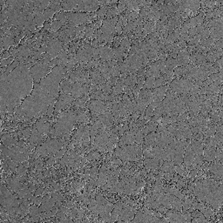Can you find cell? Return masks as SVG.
Returning a JSON list of instances; mask_svg holds the SVG:
<instances>
[{"label":"cell","instance_id":"obj_21","mask_svg":"<svg viewBox=\"0 0 223 223\" xmlns=\"http://www.w3.org/2000/svg\"><path fill=\"white\" fill-rule=\"evenodd\" d=\"M55 105H56V100H53V101L51 103V105L49 106V107H48V109H47V112H46V114H45L47 117H51V116L52 115V113H53V112H54V109H55Z\"/></svg>","mask_w":223,"mask_h":223},{"label":"cell","instance_id":"obj_17","mask_svg":"<svg viewBox=\"0 0 223 223\" xmlns=\"http://www.w3.org/2000/svg\"><path fill=\"white\" fill-rule=\"evenodd\" d=\"M26 171H27V167H25L22 164H19L17 168L16 173H17V175H18V176H24L26 174Z\"/></svg>","mask_w":223,"mask_h":223},{"label":"cell","instance_id":"obj_20","mask_svg":"<svg viewBox=\"0 0 223 223\" xmlns=\"http://www.w3.org/2000/svg\"><path fill=\"white\" fill-rule=\"evenodd\" d=\"M68 162H69V156H68V153H66L64 154V156L60 159V160H59V164H60V166H61V167H65L66 166H67V165H68Z\"/></svg>","mask_w":223,"mask_h":223},{"label":"cell","instance_id":"obj_3","mask_svg":"<svg viewBox=\"0 0 223 223\" xmlns=\"http://www.w3.org/2000/svg\"><path fill=\"white\" fill-rule=\"evenodd\" d=\"M47 50L46 52L52 55L54 59L57 58L58 54L62 51L64 43L59 41L58 38H50L47 41Z\"/></svg>","mask_w":223,"mask_h":223},{"label":"cell","instance_id":"obj_22","mask_svg":"<svg viewBox=\"0 0 223 223\" xmlns=\"http://www.w3.org/2000/svg\"><path fill=\"white\" fill-rule=\"evenodd\" d=\"M31 127H28V128H25L24 130H23L22 131V134H23V136L25 138V139H28V138H30V136H31Z\"/></svg>","mask_w":223,"mask_h":223},{"label":"cell","instance_id":"obj_7","mask_svg":"<svg viewBox=\"0 0 223 223\" xmlns=\"http://www.w3.org/2000/svg\"><path fill=\"white\" fill-rule=\"evenodd\" d=\"M222 164L220 161H216L214 165L208 167V169L211 173H213L214 174H215L216 176H219V177L222 176Z\"/></svg>","mask_w":223,"mask_h":223},{"label":"cell","instance_id":"obj_9","mask_svg":"<svg viewBox=\"0 0 223 223\" xmlns=\"http://www.w3.org/2000/svg\"><path fill=\"white\" fill-rule=\"evenodd\" d=\"M2 142L4 146L11 147L14 145H17V139H14L10 134H4L2 136Z\"/></svg>","mask_w":223,"mask_h":223},{"label":"cell","instance_id":"obj_27","mask_svg":"<svg viewBox=\"0 0 223 223\" xmlns=\"http://www.w3.org/2000/svg\"><path fill=\"white\" fill-rule=\"evenodd\" d=\"M78 216L80 219L83 218V216H84V209H78Z\"/></svg>","mask_w":223,"mask_h":223},{"label":"cell","instance_id":"obj_24","mask_svg":"<svg viewBox=\"0 0 223 223\" xmlns=\"http://www.w3.org/2000/svg\"><path fill=\"white\" fill-rule=\"evenodd\" d=\"M44 192H45V188H44V187H41L40 188H38V189L34 193V195H35V196L42 195V194H44Z\"/></svg>","mask_w":223,"mask_h":223},{"label":"cell","instance_id":"obj_2","mask_svg":"<svg viewBox=\"0 0 223 223\" xmlns=\"http://www.w3.org/2000/svg\"><path fill=\"white\" fill-rule=\"evenodd\" d=\"M52 69L48 65H45L41 60H38L36 62V65L30 69V72L34 83H39L41 79L45 78L52 72Z\"/></svg>","mask_w":223,"mask_h":223},{"label":"cell","instance_id":"obj_25","mask_svg":"<svg viewBox=\"0 0 223 223\" xmlns=\"http://www.w3.org/2000/svg\"><path fill=\"white\" fill-rule=\"evenodd\" d=\"M197 169L196 168H194V169H192V171L189 173V174L187 175V177L188 178H194V177H195L196 176V174H197Z\"/></svg>","mask_w":223,"mask_h":223},{"label":"cell","instance_id":"obj_23","mask_svg":"<svg viewBox=\"0 0 223 223\" xmlns=\"http://www.w3.org/2000/svg\"><path fill=\"white\" fill-rule=\"evenodd\" d=\"M153 111H154V108H153L152 107L148 106L146 109V112H145V116L146 117H152L153 115Z\"/></svg>","mask_w":223,"mask_h":223},{"label":"cell","instance_id":"obj_26","mask_svg":"<svg viewBox=\"0 0 223 223\" xmlns=\"http://www.w3.org/2000/svg\"><path fill=\"white\" fill-rule=\"evenodd\" d=\"M54 160H55V157L53 155H52L47 160H46V166H51L53 162H54Z\"/></svg>","mask_w":223,"mask_h":223},{"label":"cell","instance_id":"obj_14","mask_svg":"<svg viewBox=\"0 0 223 223\" xmlns=\"http://www.w3.org/2000/svg\"><path fill=\"white\" fill-rule=\"evenodd\" d=\"M167 84H169V83H167V82L164 79V78H163L162 76H160V77H159V78L155 79V82H154V88H157V87H160V86H166ZM154 88H153V89H154Z\"/></svg>","mask_w":223,"mask_h":223},{"label":"cell","instance_id":"obj_1","mask_svg":"<svg viewBox=\"0 0 223 223\" xmlns=\"http://www.w3.org/2000/svg\"><path fill=\"white\" fill-rule=\"evenodd\" d=\"M33 82L30 69L23 65H19L7 77H1V112H12L20 107L21 101L31 93Z\"/></svg>","mask_w":223,"mask_h":223},{"label":"cell","instance_id":"obj_13","mask_svg":"<svg viewBox=\"0 0 223 223\" xmlns=\"http://www.w3.org/2000/svg\"><path fill=\"white\" fill-rule=\"evenodd\" d=\"M63 25H64V24L61 21H55V20H53L52 23V26H51L50 30L52 32H57V31H59V30L61 27H63Z\"/></svg>","mask_w":223,"mask_h":223},{"label":"cell","instance_id":"obj_6","mask_svg":"<svg viewBox=\"0 0 223 223\" xmlns=\"http://www.w3.org/2000/svg\"><path fill=\"white\" fill-rule=\"evenodd\" d=\"M80 1H64L61 2V7L63 11H70L72 10H75L79 3Z\"/></svg>","mask_w":223,"mask_h":223},{"label":"cell","instance_id":"obj_10","mask_svg":"<svg viewBox=\"0 0 223 223\" xmlns=\"http://www.w3.org/2000/svg\"><path fill=\"white\" fill-rule=\"evenodd\" d=\"M15 38H10V37H9V36H7V35H5V36H3V37H2L1 38V43L3 44V48H4V50H8L11 45H13L15 43Z\"/></svg>","mask_w":223,"mask_h":223},{"label":"cell","instance_id":"obj_5","mask_svg":"<svg viewBox=\"0 0 223 223\" xmlns=\"http://www.w3.org/2000/svg\"><path fill=\"white\" fill-rule=\"evenodd\" d=\"M43 137H44V134H42L41 132H39L38 131V129L34 126V127L32 128L31 134V136H30V138H29V142L37 145L38 143H39V142L43 139Z\"/></svg>","mask_w":223,"mask_h":223},{"label":"cell","instance_id":"obj_19","mask_svg":"<svg viewBox=\"0 0 223 223\" xmlns=\"http://www.w3.org/2000/svg\"><path fill=\"white\" fill-rule=\"evenodd\" d=\"M38 206L37 205H33L30 208V216H35V215H40V212H39V208H38Z\"/></svg>","mask_w":223,"mask_h":223},{"label":"cell","instance_id":"obj_11","mask_svg":"<svg viewBox=\"0 0 223 223\" xmlns=\"http://www.w3.org/2000/svg\"><path fill=\"white\" fill-rule=\"evenodd\" d=\"M155 77L150 76L146 78V82L143 86V89H153L154 88V82H155Z\"/></svg>","mask_w":223,"mask_h":223},{"label":"cell","instance_id":"obj_8","mask_svg":"<svg viewBox=\"0 0 223 223\" xmlns=\"http://www.w3.org/2000/svg\"><path fill=\"white\" fill-rule=\"evenodd\" d=\"M186 6L192 11L193 14H194L201 7V2L198 0H188V1H184Z\"/></svg>","mask_w":223,"mask_h":223},{"label":"cell","instance_id":"obj_28","mask_svg":"<svg viewBox=\"0 0 223 223\" xmlns=\"http://www.w3.org/2000/svg\"><path fill=\"white\" fill-rule=\"evenodd\" d=\"M51 26H52V23H49V22H46L44 25V28L45 30H48L49 28L51 29Z\"/></svg>","mask_w":223,"mask_h":223},{"label":"cell","instance_id":"obj_4","mask_svg":"<svg viewBox=\"0 0 223 223\" xmlns=\"http://www.w3.org/2000/svg\"><path fill=\"white\" fill-rule=\"evenodd\" d=\"M87 107L90 108L92 112H94L97 115L104 114L106 112L105 101H101V100H92L87 103Z\"/></svg>","mask_w":223,"mask_h":223},{"label":"cell","instance_id":"obj_18","mask_svg":"<svg viewBox=\"0 0 223 223\" xmlns=\"http://www.w3.org/2000/svg\"><path fill=\"white\" fill-rule=\"evenodd\" d=\"M94 30L89 25V26H86V30H85V36L86 38L88 39V38H91L92 37H93V34H94Z\"/></svg>","mask_w":223,"mask_h":223},{"label":"cell","instance_id":"obj_12","mask_svg":"<svg viewBox=\"0 0 223 223\" xmlns=\"http://www.w3.org/2000/svg\"><path fill=\"white\" fill-rule=\"evenodd\" d=\"M34 21H35L36 24H37L38 26H39V27L44 24V22L45 21V17H44V15H43V11L38 13L37 15H35Z\"/></svg>","mask_w":223,"mask_h":223},{"label":"cell","instance_id":"obj_16","mask_svg":"<svg viewBox=\"0 0 223 223\" xmlns=\"http://www.w3.org/2000/svg\"><path fill=\"white\" fill-rule=\"evenodd\" d=\"M55 13H56V12H55L53 10H52L51 8H49V7H48L46 10H45L43 11V15H44V17H45V21L48 20L49 18H52Z\"/></svg>","mask_w":223,"mask_h":223},{"label":"cell","instance_id":"obj_15","mask_svg":"<svg viewBox=\"0 0 223 223\" xmlns=\"http://www.w3.org/2000/svg\"><path fill=\"white\" fill-rule=\"evenodd\" d=\"M143 140H144V135H143L141 130L139 129V130L136 132V134H135V136H134V141L136 142V144L141 145V144L143 143Z\"/></svg>","mask_w":223,"mask_h":223}]
</instances>
